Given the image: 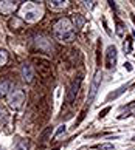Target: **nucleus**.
I'll return each mask as SVG.
<instances>
[{
  "mask_svg": "<svg viewBox=\"0 0 135 150\" xmlns=\"http://www.w3.org/2000/svg\"><path fill=\"white\" fill-rule=\"evenodd\" d=\"M19 16L28 23H36L44 16V5L41 2H25L19 9Z\"/></svg>",
  "mask_w": 135,
  "mask_h": 150,
  "instance_id": "f257e3e1",
  "label": "nucleus"
},
{
  "mask_svg": "<svg viewBox=\"0 0 135 150\" xmlns=\"http://www.w3.org/2000/svg\"><path fill=\"white\" fill-rule=\"evenodd\" d=\"M54 37L62 43H70L75 40V28L70 19H59L53 26Z\"/></svg>",
  "mask_w": 135,
  "mask_h": 150,
  "instance_id": "f03ea898",
  "label": "nucleus"
},
{
  "mask_svg": "<svg viewBox=\"0 0 135 150\" xmlns=\"http://www.w3.org/2000/svg\"><path fill=\"white\" fill-rule=\"evenodd\" d=\"M24 102H25V93L22 90H14L8 96V105H9L11 110H16V112L20 110Z\"/></svg>",
  "mask_w": 135,
  "mask_h": 150,
  "instance_id": "7ed1b4c3",
  "label": "nucleus"
},
{
  "mask_svg": "<svg viewBox=\"0 0 135 150\" xmlns=\"http://www.w3.org/2000/svg\"><path fill=\"white\" fill-rule=\"evenodd\" d=\"M101 81H103V74H101V71H96V74H95L93 81H92V85H90V93H89V98H87L89 104H92V101L95 99V96H96L98 88L101 85Z\"/></svg>",
  "mask_w": 135,
  "mask_h": 150,
  "instance_id": "20e7f679",
  "label": "nucleus"
},
{
  "mask_svg": "<svg viewBox=\"0 0 135 150\" xmlns=\"http://www.w3.org/2000/svg\"><path fill=\"white\" fill-rule=\"evenodd\" d=\"M19 6V2H14V0H2L0 2V13L3 16H9L13 14Z\"/></svg>",
  "mask_w": 135,
  "mask_h": 150,
  "instance_id": "39448f33",
  "label": "nucleus"
},
{
  "mask_svg": "<svg viewBox=\"0 0 135 150\" xmlns=\"http://www.w3.org/2000/svg\"><path fill=\"white\" fill-rule=\"evenodd\" d=\"M116 64V48L115 47H109L107 48V53H106V67L109 70H112Z\"/></svg>",
  "mask_w": 135,
  "mask_h": 150,
  "instance_id": "423d86ee",
  "label": "nucleus"
},
{
  "mask_svg": "<svg viewBox=\"0 0 135 150\" xmlns=\"http://www.w3.org/2000/svg\"><path fill=\"white\" fill-rule=\"evenodd\" d=\"M36 45L41 50H44V51H50V50H53L51 40H50L47 36H37L36 37Z\"/></svg>",
  "mask_w": 135,
  "mask_h": 150,
  "instance_id": "0eeeda50",
  "label": "nucleus"
},
{
  "mask_svg": "<svg viewBox=\"0 0 135 150\" xmlns=\"http://www.w3.org/2000/svg\"><path fill=\"white\" fill-rule=\"evenodd\" d=\"M22 77H24V81L26 84H30L33 81V77H34V71H33V67L30 64H24L22 67Z\"/></svg>",
  "mask_w": 135,
  "mask_h": 150,
  "instance_id": "6e6552de",
  "label": "nucleus"
},
{
  "mask_svg": "<svg viewBox=\"0 0 135 150\" xmlns=\"http://www.w3.org/2000/svg\"><path fill=\"white\" fill-rule=\"evenodd\" d=\"M79 84H81V77H78L76 81H73V84H71L70 90H69V94H67V101H69V102H71L73 99L76 98L78 90H79Z\"/></svg>",
  "mask_w": 135,
  "mask_h": 150,
  "instance_id": "1a4fd4ad",
  "label": "nucleus"
},
{
  "mask_svg": "<svg viewBox=\"0 0 135 150\" xmlns=\"http://www.w3.org/2000/svg\"><path fill=\"white\" fill-rule=\"evenodd\" d=\"M48 6L53 11H62L69 6V2L67 0H51V2H48Z\"/></svg>",
  "mask_w": 135,
  "mask_h": 150,
  "instance_id": "9d476101",
  "label": "nucleus"
},
{
  "mask_svg": "<svg viewBox=\"0 0 135 150\" xmlns=\"http://www.w3.org/2000/svg\"><path fill=\"white\" fill-rule=\"evenodd\" d=\"M13 150H28V141L24 139V138H19V139L14 142Z\"/></svg>",
  "mask_w": 135,
  "mask_h": 150,
  "instance_id": "9b49d317",
  "label": "nucleus"
},
{
  "mask_svg": "<svg viewBox=\"0 0 135 150\" xmlns=\"http://www.w3.org/2000/svg\"><path fill=\"white\" fill-rule=\"evenodd\" d=\"M9 88H11L9 81H2V82H0V99H2L3 96H6L8 91H9Z\"/></svg>",
  "mask_w": 135,
  "mask_h": 150,
  "instance_id": "f8f14e48",
  "label": "nucleus"
},
{
  "mask_svg": "<svg viewBox=\"0 0 135 150\" xmlns=\"http://www.w3.org/2000/svg\"><path fill=\"white\" fill-rule=\"evenodd\" d=\"M82 25H84V19L81 16H75V17H73V28L79 30V28H82Z\"/></svg>",
  "mask_w": 135,
  "mask_h": 150,
  "instance_id": "ddd939ff",
  "label": "nucleus"
},
{
  "mask_svg": "<svg viewBox=\"0 0 135 150\" xmlns=\"http://www.w3.org/2000/svg\"><path fill=\"white\" fill-rule=\"evenodd\" d=\"M6 62H8V53L5 50H0V67L6 65Z\"/></svg>",
  "mask_w": 135,
  "mask_h": 150,
  "instance_id": "4468645a",
  "label": "nucleus"
},
{
  "mask_svg": "<svg viewBox=\"0 0 135 150\" xmlns=\"http://www.w3.org/2000/svg\"><path fill=\"white\" fill-rule=\"evenodd\" d=\"M98 150H115L114 144H109V142H104V144H99V146L96 147Z\"/></svg>",
  "mask_w": 135,
  "mask_h": 150,
  "instance_id": "2eb2a0df",
  "label": "nucleus"
},
{
  "mask_svg": "<svg viewBox=\"0 0 135 150\" xmlns=\"http://www.w3.org/2000/svg\"><path fill=\"white\" fill-rule=\"evenodd\" d=\"M62 132H65V125H61V129H59L58 132H56V136H58L59 133H62Z\"/></svg>",
  "mask_w": 135,
  "mask_h": 150,
  "instance_id": "dca6fc26",
  "label": "nucleus"
},
{
  "mask_svg": "<svg viewBox=\"0 0 135 150\" xmlns=\"http://www.w3.org/2000/svg\"><path fill=\"white\" fill-rule=\"evenodd\" d=\"M84 5H86V8H92L93 6V2H82Z\"/></svg>",
  "mask_w": 135,
  "mask_h": 150,
  "instance_id": "f3484780",
  "label": "nucleus"
},
{
  "mask_svg": "<svg viewBox=\"0 0 135 150\" xmlns=\"http://www.w3.org/2000/svg\"><path fill=\"white\" fill-rule=\"evenodd\" d=\"M0 150H3V149H2V147H0Z\"/></svg>",
  "mask_w": 135,
  "mask_h": 150,
  "instance_id": "a211bd4d",
  "label": "nucleus"
}]
</instances>
